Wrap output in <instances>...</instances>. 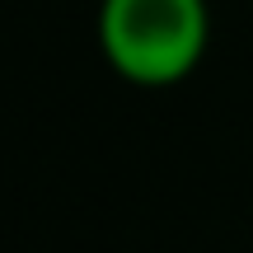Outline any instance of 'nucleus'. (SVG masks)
Returning <instances> with one entry per match:
<instances>
[{
    "label": "nucleus",
    "mask_w": 253,
    "mask_h": 253,
    "mask_svg": "<svg viewBox=\"0 0 253 253\" xmlns=\"http://www.w3.org/2000/svg\"><path fill=\"white\" fill-rule=\"evenodd\" d=\"M211 38L207 0H103L99 42L113 71L131 84H178Z\"/></svg>",
    "instance_id": "nucleus-1"
}]
</instances>
